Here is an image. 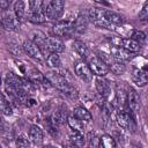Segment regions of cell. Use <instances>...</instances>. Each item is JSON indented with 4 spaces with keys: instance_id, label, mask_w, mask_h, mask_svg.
<instances>
[{
    "instance_id": "34",
    "label": "cell",
    "mask_w": 148,
    "mask_h": 148,
    "mask_svg": "<svg viewBox=\"0 0 148 148\" xmlns=\"http://www.w3.org/2000/svg\"><path fill=\"white\" fill-rule=\"evenodd\" d=\"M97 57H98V58H99V59H101L108 67H109V66L112 64V61L114 60V59L111 57V54L105 53L104 51H98V52H97Z\"/></svg>"
},
{
    "instance_id": "36",
    "label": "cell",
    "mask_w": 148,
    "mask_h": 148,
    "mask_svg": "<svg viewBox=\"0 0 148 148\" xmlns=\"http://www.w3.org/2000/svg\"><path fill=\"white\" fill-rule=\"evenodd\" d=\"M147 15H148V2H146V3L143 5L141 12L139 13V17L142 18V20H145V18L147 17Z\"/></svg>"
},
{
    "instance_id": "38",
    "label": "cell",
    "mask_w": 148,
    "mask_h": 148,
    "mask_svg": "<svg viewBox=\"0 0 148 148\" xmlns=\"http://www.w3.org/2000/svg\"><path fill=\"white\" fill-rule=\"evenodd\" d=\"M43 148H57V147H54V146H52V145H46V146H44Z\"/></svg>"
},
{
    "instance_id": "30",
    "label": "cell",
    "mask_w": 148,
    "mask_h": 148,
    "mask_svg": "<svg viewBox=\"0 0 148 148\" xmlns=\"http://www.w3.org/2000/svg\"><path fill=\"white\" fill-rule=\"evenodd\" d=\"M99 148H117L114 139L109 134L99 136Z\"/></svg>"
},
{
    "instance_id": "26",
    "label": "cell",
    "mask_w": 148,
    "mask_h": 148,
    "mask_svg": "<svg viewBox=\"0 0 148 148\" xmlns=\"http://www.w3.org/2000/svg\"><path fill=\"white\" fill-rule=\"evenodd\" d=\"M67 124H68V126L71 127V130L76 131V132L83 134V132H84V123H83V121L79 120V119L75 118L74 116H68V118H67Z\"/></svg>"
},
{
    "instance_id": "15",
    "label": "cell",
    "mask_w": 148,
    "mask_h": 148,
    "mask_svg": "<svg viewBox=\"0 0 148 148\" xmlns=\"http://www.w3.org/2000/svg\"><path fill=\"white\" fill-rule=\"evenodd\" d=\"M110 54L111 57L114 59V60H118V61H127V60H131L133 57H134V53L123 49V47H119V46H111L110 49Z\"/></svg>"
},
{
    "instance_id": "2",
    "label": "cell",
    "mask_w": 148,
    "mask_h": 148,
    "mask_svg": "<svg viewBox=\"0 0 148 148\" xmlns=\"http://www.w3.org/2000/svg\"><path fill=\"white\" fill-rule=\"evenodd\" d=\"M5 91L7 95L16 102H20V98L24 96L25 94L22 91V86H21V77L17 76L16 74L8 72L5 75Z\"/></svg>"
},
{
    "instance_id": "7",
    "label": "cell",
    "mask_w": 148,
    "mask_h": 148,
    "mask_svg": "<svg viewBox=\"0 0 148 148\" xmlns=\"http://www.w3.org/2000/svg\"><path fill=\"white\" fill-rule=\"evenodd\" d=\"M86 62L88 64L92 75H96L97 77H103L104 75H106L110 72L109 67L97 56H90V58Z\"/></svg>"
},
{
    "instance_id": "40",
    "label": "cell",
    "mask_w": 148,
    "mask_h": 148,
    "mask_svg": "<svg viewBox=\"0 0 148 148\" xmlns=\"http://www.w3.org/2000/svg\"><path fill=\"white\" fill-rule=\"evenodd\" d=\"M135 148H139V147H135Z\"/></svg>"
},
{
    "instance_id": "14",
    "label": "cell",
    "mask_w": 148,
    "mask_h": 148,
    "mask_svg": "<svg viewBox=\"0 0 148 148\" xmlns=\"http://www.w3.org/2000/svg\"><path fill=\"white\" fill-rule=\"evenodd\" d=\"M44 50L49 51L50 53H61L65 51V44L57 37H47L45 45H44Z\"/></svg>"
},
{
    "instance_id": "3",
    "label": "cell",
    "mask_w": 148,
    "mask_h": 148,
    "mask_svg": "<svg viewBox=\"0 0 148 148\" xmlns=\"http://www.w3.org/2000/svg\"><path fill=\"white\" fill-rule=\"evenodd\" d=\"M43 10L45 13L46 20L59 21L64 15L65 2L61 0H52V1H43Z\"/></svg>"
},
{
    "instance_id": "4",
    "label": "cell",
    "mask_w": 148,
    "mask_h": 148,
    "mask_svg": "<svg viewBox=\"0 0 148 148\" xmlns=\"http://www.w3.org/2000/svg\"><path fill=\"white\" fill-rule=\"evenodd\" d=\"M28 20L32 23H44L46 21L45 13L43 10V1L32 0L28 1Z\"/></svg>"
},
{
    "instance_id": "1",
    "label": "cell",
    "mask_w": 148,
    "mask_h": 148,
    "mask_svg": "<svg viewBox=\"0 0 148 148\" xmlns=\"http://www.w3.org/2000/svg\"><path fill=\"white\" fill-rule=\"evenodd\" d=\"M46 79L49 80V82L51 83V86L56 87L58 90L62 91L66 96L71 97V98H76L77 97V90L74 86H72L69 83V81H67L65 77H62L58 72H50L46 74Z\"/></svg>"
},
{
    "instance_id": "19",
    "label": "cell",
    "mask_w": 148,
    "mask_h": 148,
    "mask_svg": "<svg viewBox=\"0 0 148 148\" xmlns=\"http://www.w3.org/2000/svg\"><path fill=\"white\" fill-rule=\"evenodd\" d=\"M73 49L83 59V61H87L90 58V56H91V52H90L89 47L87 46V44L83 43V42H81V40H75L73 43Z\"/></svg>"
},
{
    "instance_id": "22",
    "label": "cell",
    "mask_w": 148,
    "mask_h": 148,
    "mask_svg": "<svg viewBox=\"0 0 148 148\" xmlns=\"http://www.w3.org/2000/svg\"><path fill=\"white\" fill-rule=\"evenodd\" d=\"M67 118H68V116H67L66 110L64 108H59L58 110H56L53 112V114H52V117L50 119L52 120V123L57 127H59V126L64 125L65 123H67Z\"/></svg>"
},
{
    "instance_id": "17",
    "label": "cell",
    "mask_w": 148,
    "mask_h": 148,
    "mask_svg": "<svg viewBox=\"0 0 148 148\" xmlns=\"http://www.w3.org/2000/svg\"><path fill=\"white\" fill-rule=\"evenodd\" d=\"M28 138L31 143H34L36 146L40 145L43 142V138H44L43 130L37 125H31L28 130Z\"/></svg>"
},
{
    "instance_id": "23",
    "label": "cell",
    "mask_w": 148,
    "mask_h": 148,
    "mask_svg": "<svg viewBox=\"0 0 148 148\" xmlns=\"http://www.w3.org/2000/svg\"><path fill=\"white\" fill-rule=\"evenodd\" d=\"M73 116L83 123H89L92 119V114L84 106H76L73 110Z\"/></svg>"
},
{
    "instance_id": "9",
    "label": "cell",
    "mask_w": 148,
    "mask_h": 148,
    "mask_svg": "<svg viewBox=\"0 0 148 148\" xmlns=\"http://www.w3.org/2000/svg\"><path fill=\"white\" fill-rule=\"evenodd\" d=\"M0 23H1L2 28H5L6 30H9V31H16L20 29V25H21V22L15 17L14 13L8 12V10L2 14Z\"/></svg>"
},
{
    "instance_id": "25",
    "label": "cell",
    "mask_w": 148,
    "mask_h": 148,
    "mask_svg": "<svg viewBox=\"0 0 148 148\" xmlns=\"http://www.w3.org/2000/svg\"><path fill=\"white\" fill-rule=\"evenodd\" d=\"M46 65L52 69H59L61 67V59L58 53H49L47 57H45Z\"/></svg>"
},
{
    "instance_id": "37",
    "label": "cell",
    "mask_w": 148,
    "mask_h": 148,
    "mask_svg": "<svg viewBox=\"0 0 148 148\" xmlns=\"http://www.w3.org/2000/svg\"><path fill=\"white\" fill-rule=\"evenodd\" d=\"M9 1H3V0H0V10H5V9H7L8 8V6H9Z\"/></svg>"
},
{
    "instance_id": "35",
    "label": "cell",
    "mask_w": 148,
    "mask_h": 148,
    "mask_svg": "<svg viewBox=\"0 0 148 148\" xmlns=\"http://www.w3.org/2000/svg\"><path fill=\"white\" fill-rule=\"evenodd\" d=\"M126 96H127V92L124 90V89H117V92H116V99L118 102L119 105H124L126 104Z\"/></svg>"
},
{
    "instance_id": "21",
    "label": "cell",
    "mask_w": 148,
    "mask_h": 148,
    "mask_svg": "<svg viewBox=\"0 0 148 148\" xmlns=\"http://www.w3.org/2000/svg\"><path fill=\"white\" fill-rule=\"evenodd\" d=\"M132 80L133 82L139 86V87H143L146 86L147 81H148V76H147V72L146 69H141V68H135L132 73Z\"/></svg>"
},
{
    "instance_id": "5",
    "label": "cell",
    "mask_w": 148,
    "mask_h": 148,
    "mask_svg": "<svg viewBox=\"0 0 148 148\" xmlns=\"http://www.w3.org/2000/svg\"><path fill=\"white\" fill-rule=\"evenodd\" d=\"M52 31L56 37H69L74 32V20H59L52 27Z\"/></svg>"
},
{
    "instance_id": "24",
    "label": "cell",
    "mask_w": 148,
    "mask_h": 148,
    "mask_svg": "<svg viewBox=\"0 0 148 148\" xmlns=\"http://www.w3.org/2000/svg\"><path fill=\"white\" fill-rule=\"evenodd\" d=\"M25 2L24 1H16L13 5V13L15 15V17L21 22L24 20L25 15H27V9H25Z\"/></svg>"
},
{
    "instance_id": "13",
    "label": "cell",
    "mask_w": 148,
    "mask_h": 148,
    "mask_svg": "<svg viewBox=\"0 0 148 148\" xmlns=\"http://www.w3.org/2000/svg\"><path fill=\"white\" fill-rule=\"evenodd\" d=\"M74 71H75V74L82 81L90 82L92 80V73H91V71H90V68L86 61H83V60L77 61L74 66Z\"/></svg>"
},
{
    "instance_id": "6",
    "label": "cell",
    "mask_w": 148,
    "mask_h": 148,
    "mask_svg": "<svg viewBox=\"0 0 148 148\" xmlns=\"http://www.w3.org/2000/svg\"><path fill=\"white\" fill-rule=\"evenodd\" d=\"M116 121L120 128L131 131V132H133L136 126L134 117L128 110H119L116 114Z\"/></svg>"
},
{
    "instance_id": "32",
    "label": "cell",
    "mask_w": 148,
    "mask_h": 148,
    "mask_svg": "<svg viewBox=\"0 0 148 148\" xmlns=\"http://www.w3.org/2000/svg\"><path fill=\"white\" fill-rule=\"evenodd\" d=\"M130 38L133 39V40H135L140 45H141V43H145L146 42V35H145V32H142V31H140L138 29H134L133 30V32H132V35H131Z\"/></svg>"
},
{
    "instance_id": "28",
    "label": "cell",
    "mask_w": 148,
    "mask_h": 148,
    "mask_svg": "<svg viewBox=\"0 0 148 148\" xmlns=\"http://www.w3.org/2000/svg\"><path fill=\"white\" fill-rule=\"evenodd\" d=\"M133 30H134V28L132 25H127L126 23L125 24H121V25H118V27L114 28V31L118 35H120L121 38H130L131 35H132V32H133Z\"/></svg>"
},
{
    "instance_id": "18",
    "label": "cell",
    "mask_w": 148,
    "mask_h": 148,
    "mask_svg": "<svg viewBox=\"0 0 148 148\" xmlns=\"http://www.w3.org/2000/svg\"><path fill=\"white\" fill-rule=\"evenodd\" d=\"M104 18L108 22H110L111 24H113L114 27H118V25H121V24L126 23V20L123 15H120L117 12L109 10V9H104Z\"/></svg>"
},
{
    "instance_id": "16",
    "label": "cell",
    "mask_w": 148,
    "mask_h": 148,
    "mask_svg": "<svg viewBox=\"0 0 148 148\" xmlns=\"http://www.w3.org/2000/svg\"><path fill=\"white\" fill-rule=\"evenodd\" d=\"M95 86H96V90L98 92V95L101 96L102 99H108L110 94H111V87L108 80H105L104 77H97L95 81Z\"/></svg>"
},
{
    "instance_id": "10",
    "label": "cell",
    "mask_w": 148,
    "mask_h": 148,
    "mask_svg": "<svg viewBox=\"0 0 148 148\" xmlns=\"http://www.w3.org/2000/svg\"><path fill=\"white\" fill-rule=\"evenodd\" d=\"M112 45L113 46H119V47H123L132 53H136L140 51L141 49V45L139 43H136L135 40L131 39V38H121V37H116L113 38L112 40Z\"/></svg>"
},
{
    "instance_id": "11",
    "label": "cell",
    "mask_w": 148,
    "mask_h": 148,
    "mask_svg": "<svg viewBox=\"0 0 148 148\" xmlns=\"http://www.w3.org/2000/svg\"><path fill=\"white\" fill-rule=\"evenodd\" d=\"M126 104L128 106V111L132 114H135L140 111V96L138 94V91L134 88H130L127 91V96H126Z\"/></svg>"
},
{
    "instance_id": "33",
    "label": "cell",
    "mask_w": 148,
    "mask_h": 148,
    "mask_svg": "<svg viewBox=\"0 0 148 148\" xmlns=\"http://www.w3.org/2000/svg\"><path fill=\"white\" fill-rule=\"evenodd\" d=\"M29 142H30L29 139H28L25 135H23V134L18 135V136L16 138V141H15L17 148H29V146H30Z\"/></svg>"
},
{
    "instance_id": "20",
    "label": "cell",
    "mask_w": 148,
    "mask_h": 148,
    "mask_svg": "<svg viewBox=\"0 0 148 148\" xmlns=\"http://www.w3.org/2000/svg\"><path fill=\"white\" fill-rule=\"evenodd\" d=\"M29 40H31L32 43H35L38 47H40V50L43 51V49H44V45H45V42H46V39H47V36L43 32V31H40V30H34V31H31L30 32V35H29Z\"/></svg>"
},
{
    "instance_id": "27",
    "label": "cell",
    "mask_w": 148,
    "mask_h": 148,
    "mask_svg": "<svg viewBox=\"0 0 148 148\" xmlns=\"http://www.w3.org/2000/svg\"><path fill=\"white\" fill-rule=\"evenodd\" d=\"M0 112L5 116H12L13 114V108L10 102L3 96V94L0 92Z\"/></svg>"
},
{
    "instance_id": "8",
    "label": "cell",
    "mask_w": 148,
    "mask_h": 148,
    "mask_svg": "<svg viewBox=\"0 0 148 148\" xmlns=\"http://www.w3.org/2000/svg\"><path fill=\"white\" fill-rule=\"evenodd\" d=\"M22 50L27 56H29L30 58H32V59H35V60H37L39 62H43L45 60V56H44L43 51L40 50V47H38L35 43H32L29 39L23 42Z\"/></svg>"
},
{
    "instance_id": "12",
    "label": "cell",
    "mask_w": 148,
    "mask_h": 148,
    "mask_svg": "<svg viewBox=\"0 0 148 148\" xmlns=\"http://www.w3.org/2000/svg\"><path fill=\"white\" fill-rule=\"evenodd\" d=\"M86 143V138L82 133H79L76 131L71 130L67 136V142L66 147L67 148H84Z\"/></svg>"
},
{
    "instance_id": "31",
    "label": "cell",
    "mask_w": 148,
    "mask_h": 148,
    "mask_svg": "<svg viewBox=\"0 0 148 148\" xmlns=\"http://www.w3.org/2000/svg\"><path fill=\"white\" fill-rule=\"evenodd\" d=\"M87 139V148H99V136L95 132H90Z\"/></svg>"
},
{
    "instance_id": "29",
    "label": "cell",
    "mask_w": 148,
    "mask_h": 148,
    "mask_svg": "<svg viewBox=\"0 0 148 148\" xmlns=\"http://www.w3.org/2000/svg\"><path fill=\"white\" fill-rule=\"evenodd\" d=\"M109 71H111L116 75H123L126 72V65L124 62H121V61L113 60L112 64L109 66Z\"/></svg>"
},
{
    "instance_id": "39",
    "label": "cell",
    "mask_w": 148,
    "mask_h": 148,
    "mask_svg": "<svg viewBox=\"0 0 148 148\" xmlns=\"http://www.w3.org/2000/svg\"><path fill=\"white\" fill-rule=\"evenodd\" d=\"M2 127H3V121H2V119L0 117V128H2Z\"/></svg>"
}]
</instances>
